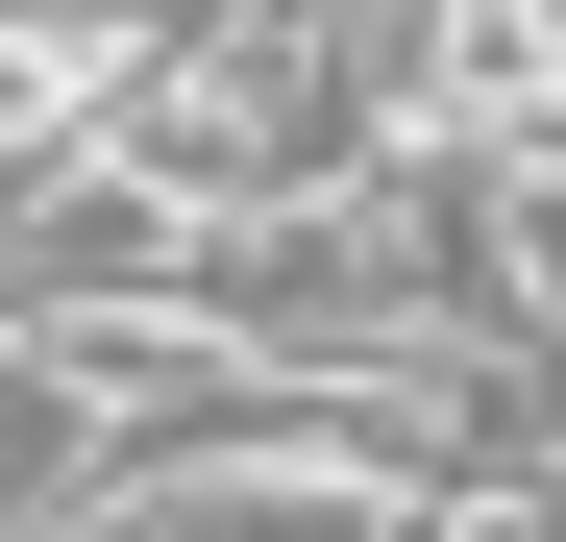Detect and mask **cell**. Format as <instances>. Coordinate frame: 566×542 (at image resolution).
<instances>
[{"mask_svg":"<svg viewBox=\"0 0 566 542\" xmlns=\"http://www.w3.org/2000/svg\"><path fill=\"white\" fill-rule=\"evenodd\" d=\"M99 469H124V395L74 371V345H50L25 296H0V542H50V518L99 493Z\"/></svg>","mask_w":566,"mask_h":542,"instance_id":"obj_1","label":"cell"}]
</instances>
